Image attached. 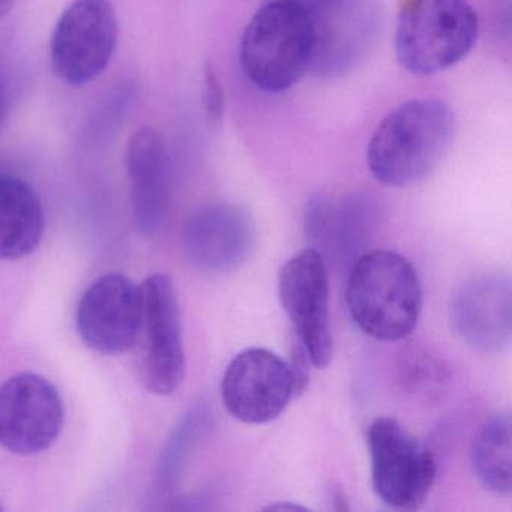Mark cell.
Returning a JSON list of instances; mask_svg holds the SVG:
<instances>
[{
	"instance_id": "e0dca14e",
	"label": "cell",
	"mask_w": 512,
	"mask_h": 512,
	"mask_svg": "<svg viewBox=\"0 0 512 512\" xmlns=\"http://www.w3.org/2000/svg\"><path fill=\"white\" fill-rule=\"evenodd\" d=\"M479 484L499 497L512 494V424L508 412L497 413L479 428L470 451Z\"/></svg>"
},
{
	"instance_id": "7c38bea8",
	"label": "cell",
	"mask_w": 512,
	"mask_h": 512,
	"mask_svg": "<svg viewBox=\"0 0 512 512\" xmlns=\"http://www.w3.org/2000/svg\"><path fill=\"white\" fill-rule=\"evenodd\" d=\"M76 322L80 337L95 352H127L142 332V287L122 274L97 278L80 299Z\"/></svg>"
},
{
	"instance_id": "7a4b0ae2",
	"label": "cell",
	"mask_w": 512,
	"mask_h": 512,
	"mask_svg": "<svg viewBox=\"0 0 512 512\" xmlns=\"http://www.w3.org/2000/svg\"><path fill=\"white\" fill-rule=\"evenodd\" d=\"M346 302L353 322L365 334L389 343L404 340L421 316V281L400 254L368 251L353 262Z\"/></svg>"
},
{
	"instance_id": "4316f807",
	"label": "cell",
	"mask_w": 512,
	"mask_h": 512,
	"mask_svg": "<svg viewBox=\"0 0 512 512\" xmlns=\"http://www.w3.org/2000/svg\"><path fill=\"white\" fill-rule=\"evenodd\" d=\"M4 170H2V167H0V175H4Z\"/></svg>"
},
{
	"instance_id": "4fadbf2b",
	"label": "cell",
	"mask_w": 512,
	"mask_h": 512,
	"mask_svg": "<svg viewBox=\"0 0 512 512\" xmlns=\"http://www.w3.org/2000/svg\"><path fill=\"white\" fill-rule=\"evenodd\" d=\"M449 319L455 335L475 352L496 355L512 338V281L494 271L464 281L451 299Z\"/></svg>"
},
{
	"instance_id": "8fae6325",
	"label": "cell",
	"mask_w": 512,
	"mask_h": 512,
	"mask_svg": "<svg viewBox=\"0 0 512 512\" xmlns=\"http://www.w3.org/2000/svg\"><path fill=\"white\" fill-rule=\"evenodd\" d=\"M296 397L289 361L260 347L239 352L221 380V398L227 412L244 424L275 421Z\"/></svg>"
},
{
	"instance_id": "2e32d148",
	"label": "cell",
	"mask_w": 512,
	"mask_h": 512,
	"mask_svg": "<svg viewBox=\"0 0 512 512\" xmlns=\"http://www.w3.org/2000/svg\"><path fill=\"white\" fill-rule=\"evenodd\" d=\"M44 223L43 205L32 185L7 172L0 175V259L34 253L43 239Z\"/></svg>"
},
{
	"instance_id": "ba28073f",
	"label": "cell",
	"mask_w": 512,
	"mask_h": 512,
	"mask_svg": "<svg viewBox=\"0 0 512 512\" xmlns=\"http://www.w3.org/2000/svg\"><path fill=\"white\" fill-rule=\"evenodd\" d=\"M278 295L298 343L311 364L328 367L334 352L329 316V277L320 251L308 247L287 260L278 277Z\"/></svg>"
},
{
	"instance_id": "6da1fadb",
	"label": "cell",
	"mask_w": 512,
	"mask_h": 512,
	"mask_svg": "<svg viewBox=\"0 0 512 512\" xmlns=\"http://www.w3.org/2000/svg\"><path fill=\"white\" fill-rule=\"evenodd\" d=\"M454 113L445 101L413 98L389 113L367 149L371 175L389 187L424 181L445 157L454 137Z\"/></svg>"
},
{
	"instance_id": "3957f363",
	"label": "cell",
	"mask_w": 512,
	"mask_h": 512,
	"mask_svg": "<svg viewBox=\"0 0 512 512\" xmlns=\"http://www.w3.org/2000/svg\"><path fill=\"white\" fill-rule=\"evenodd\" d=\"M311 46L307 10L289 2H268L242 35V70L262 91H287L310 71Z\"/></svg>"
},
{
	"instance_id": "83f0119b",
	"label": "cell",
	"mask_w": 512,
	"mask_h": 512,
	"mask_svg": "<svg viewBox=\"0 0 512 512\" xmlns=\"http://www.w3.org/2000/svg\"><path fill=\"white\" fill-rule=\"evenodd\" d=\"M0 511H2V506H0Z\"/></svg>"
},
{
	"instance_id": "d6986e66",
	"label": "cell",
	"mask_w": 512,
	"mask_h": 512,
	"mask_svg": "<svg viewBox=\"0 0 512 512\" xmlns=\"http://www.w3.org/2000/svg\"><path fill=\"white\" fill-rule=\"evenodd\" d=\"M400 371L404 388L424 397L437 394L446 379L442 362L424 350H409L404 353Z\"/></svg>"
},
{
	"instance_id": "484cf974",
	"label": "cell",
	"mask_w": 512,
	"mask_h": 512,
	"mask_svg": "<svg viewBox=\"0 0 512 512\" xmlns=\"http://www.w3.org/2000/svg\"><path fill=\"white\" fill-rule=\"evenodd\" d=\"M14 4H16V0H0V19H4L10 13Z\"/></svg>"
},
{
	"instance_id": "5b68a950",
	"label": "cell",
	"mask_w": 512,
	"mask_h": 512,
	"mask_svg": "<svg viewBox=\"0 0 512 512\" xmlns=\"http://www.w3.org/2000/svg\"><path fill=\"white\" fill-rule=\"evenodd\" d=\"M371 485L385 505L415 511L424 505L437 475L436 457L392 418H377L367 431Z\"/></svg>"
},
{
	"instance_id": "9a60e30c",
	"label": "cell",
	"mask_w": 512,
	"mask_h": 512,
	"mask_svg": "<svg viewBox=\"0 0 512 512\" xmlns=\"http://www.w3.org/2000/svg\"><path fill=\"white\" fill-rule=\"evenodd\" d=\"M127 167L134 223L142 235H155L170 202L169 151L157 130L142 127L133 134L128 143Z\"/></svg>"
},
{
	"instance_id": "603a6c76",
	"label": "cell",
	"mask_w": 512,
	"mask_h": 512,
	"mask_svg": "<svg viewBox=\"0 0 512 512\" xmlns=\"http://www.w3.org/2000/svg\"><path fill=\"white\" fill-rule=\"evenodd\" d=\"M8 110V91L7 83H5L4 74L0 70V128L4 125L5 116Z\"/></svg>"
},
{
	"instance_id": "cb8c5ba5",
	"label": "cell",
	"mask_w": 512,
	"mask_h": 512,
	"mask_svg": "<svg viewBox=\"0 0 512 512\" xmlns=\"http://www.w3.org/2000/svg\"><path fill=\"white\" fill-rule=\"evenodd\" d=\"M266 2H289V4L298 5V7L308 11L322 4L325 0H266Z\"/></svg>"
},
{
	"instance_id": "52a82bcc",
	"label": "cell",
	"mask_w": 512,
	"mask_h": 512,
	"mask_svg": "<svg viewBox=\"0 0 512 512\" xmlns=\"http://www.w3.org/2000/svg\"><path fill=\"white\" fill-rule=\"evenodd\" d=\"M311 23L310 71L334 79L358 67L382 26L377 0H325L307 11Z\"/></svg>"
},
{
	"instance_id": "30bf717a",
	"label": "cell",
	"mask_w": 512,
	"mask_h": 512,
	"mask_svg": "<svg viewBox=\"0 0 512 512\" xmlns=\"http://www.w3.org/2000/svg\"><path fill=\"white\" fill-rule=\"evenodd\" d=\"M64 401L56 386L35 373L0 386V446L16 455L49 449L64 427Z\"/></svg>"
},
{
	"instance_id": "ffe728a7",
	"label": "cell",
	"mask_w": 512,
	"mask_h": 512,
	"mask_svg": "<svg viewBox=\"0 0 512 512\" xmlns=\"http://www.w3.org/2000/svg\"><path fill=\"white\" fill-rule=\"evenodd\" d=\"M203 104H205L206 115L211 121L217 122L223 118L224 113V92L221 88L217 74L212 70L211 65L205 67V91H203Z\"/></svg>"
},
{
	"instance_id": "44dd1931",
	"label": "cell",
	"mask_w": 512,
	"mask_h": 512,
	"mask_svg": "<svg viewBox=\"0 0 512 512\" xmlns=\"http://www.w3.org/2000/svg\"><path fill=\"white\" fill-rule=\"evenodd\" d=\"M289 365L290 370H292L293 380H295L296 397H298V395L305 391L308 382H310V365H313L304 347L298 341L293 344Z\"/></svg>"
},
{
	"instance_id": "8992f818",
	"label": "cell",
	"mask_w": 512,
	"mask_h": 512,
	"mask_svg": "<svg viewBox=\"0 0 512 512\" xmlns=\"http://www.w3.org/2000/svg\"><path fill=\"white\" fill-rule=\"evenodd\" d=\"M118 37V16L110 0H74L53 32V71L71 86L94 82L109 67Z\"/></svg>"
},
{
	"instance_id": "5bb4252c",
	"label": "cell",
	"mask_w": 512,
	"mask_h": 512,
	"mask_svg": "<svg viewBox=\"0 0 512 512\" xmlns=\"http://www.w3.org/2000/svg\"><path fill=\"white\" fill-rule=\"evenodd\" d=\"M256 230L250 214L232 202L203 203L184 223L182 245L191 265L209 274L238 269L253 250Z\"/></svg>"
},
{
	"instance_id": "7402d4cb",
	"label": "cell",
	"mask_w": 512,
	"mask_h": 512,
	"mask_svg": "<svg viewBox=\"0 0 512 512\" xmlns=\"http://www.w3.org/2000/svg\"><path fill=\"white\" fill-rule=\"evenodd\" d=\"M328 491L329 502H331L332 509H335V511H349L346 493H344V490L340 485L331 484Z\"/></svg>"
},
{
	"instance_id": "277c9868",
	"label": "cell",
	"mask_w": 512,
	"mask_h": 512,
	"mask_svg": "<svg viewBox=\"0 0 512 512\" xmlns=\"http://www.w3.org/2000/svg\"><path fill=\"white\" fill-rule=\"evenodd\" d=\"M478 31V16L466 0H409L398 17V62L415 76L448 70L466 58Z\"/></svg>"
},
{
	"instance_id": "9c48e42d",
	"label": "cell",
	"mask_w": 512,
	"mask_h": 512,
	"mask_svg": "<svg viewBox=\"0 0 512 512\" xmlns=\"http://www.w3.org/2000/svg\"><path fill=\"white\" fill-rule=\"evenodd\" d=\"M143 383L155 395L178 391L185 377V352L182 343L181 310L172 278L154 274L142 284Z\"/></svg>"
},
{
	"instance_id": "d4e9b609",
	"label": "cell",
	"mask_w": 512,
	"mask_h": 512,
	"mask_svg": "<svg viewBox=\"0 0 512 512\" xmlns=\"http://www.w3.org/2000/svg\"><path fill=\"white\" fill-rule=\"evenodd\" d=\"M266 511H305L304 506L295 505V503H275L268 506Z\"/></svg>"
},
{
	"instance_id": "ac0fdd59",
	"label": "cell",
	"mask_w": 512,
	"mask_h": 512,
	"mask_svg": "<svg viewBox=\"0 0 512 512\" xmlns=\"http://www.w3.org/2000/svg\"><path fill=\"white\" fill-rule=\"evenodd\" d=\"M209 416L205 406H197L181 419L158 461L155 493L163 496L175 490L187 469L188 461L208 430Z\"/></svg>"
}]
</instances>
